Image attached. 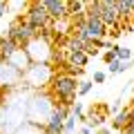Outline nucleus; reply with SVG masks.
Returning <instances> with one entry per match:
<instances>
[{
  "instance_id": "3",
  "label": "nucleus",
  "mask_w": 134,
  "mask_h": 134,
  "mask_svg": "<svg viewBox=\"0 0 134 134\" xmlns=\"http://www.w3.org/2000/svg\"><path fill=\"white\" fill-rule=\"evenodd\" d=\"M25 52H27L29 60L31 63H40V65H49V60L54 58V49L49 45V40L45 36H34L27 45H25Z\"/></svg>"
},
{
  "instance_id": "17",
  "label": "nucleus",
  "mask_w": 134,
  "mask_h": 134,
  "mask_svg": "<svg viewBox=\"0 0 134 134\" xmlns=\"http://www.w3.org/2000/svg\"><path fill=\"white\" fill-rule=\"evenodd\" d=\"M127 67H130V63H121V60H114L112 65H107V74H112V76H114V74H123L125 69H127Z\"/></svg>"
},
{
  "instance_id": "15",
  "label": "nucleus",
  "mask_w": 134,
  "mask_h": 134,
  "mask_svg": "<svg viewBox=\"0 0 134 134\" xmlns=\"http://www.w3.org/2000/svg\"><path fill=\"white\" fill-rule=\"evenodd\" d=\"M90 47L87 43H83L81 38H76V36H69L65 43V52H85V49Z\"/></svg>"
},
{
  "instance_id": "22",
  "label": "nucleus",
  "mask_w": 134,
  "mask_h": 134,
  "mask_svg": "<svg viewBox=\"0 0 134 134\" xmlns=\"http://www.w3.org/2000/svg\"><path fill=\"white\" fill-rule=\"evenodd\" d=\"M107 81V72H94V83H105Z\"/></svg>"
},
{
  "instance_id": "10",
  "label": "nucleus",
  "mask_w": 134,
  "mask_h": 134,
  "mask_svg": "<svg viewBox=\"0 0 134 134\" xmlns=\"http://www.w3.org/2000/svg\"><path fill=\"white\" fill-rule=\"evenodd\" d=\"M7 63H9L14 69H18L23 76H25V72H27L29 67H31V60H29V56H27V52H25V49H18V52H16Z\"/></svg>"
},
{
  "instance_id": "6",
  "label": "nucleus",
  "mask_w": 134,
  "mask_h": 134,
  "mask_svg": "<svg viewBox=\"0 0 134 134\" xmlns=\"http://www.w3.org/2000/svg\"><path fill=\"white\" fill-rule=\"evenodd\" d=\"M34 36H38V34L34 31V29L29 27V25L25 23L23 18L14 20V23L9 25V29H7V38H9V40H14V43L18 45L20 49H25V45H27L29 40L34 38Z\"/></svg>"
},
{
  "instance_id": "7",
  "label": "nucleus",
  "mask_w": 134,
  "mask_h": 134,
  "mask_svg": "<svg viewBox=\"0 0 134 134\" xmlns=\"http://www.w3.org/2000/svg\"><path fill=\"white\" fill-rule=\"evenodd\" d=\"M43 7L47 9L52 20H65L69 16V2L67 0H43Z\"/></svg>"
},
{
  "instance_id": "14",
  "label": "nucleus",
  "mask_w": 134,
  "mask_h": 134,
  "mask_svg": "<svg viewBox=\"0 0 134 134\" xmlns=\"http://www.w3.org/2000/svg\"><path fill=\"white\" fill-rule=\"evenodd\" d=\"M14 134H45L43 132V125H36V123H23L14 130Z\"/></svg>"
},
{
  "instance_id": "18",
  "label": "nucleus",
  "mask_w": 134,
  "mask_h": 134,
  "mask_svg": "<svg viewBox=\"0 0 134 134\" xmlns=\"http://www.w3.org/2000/svg\"><path fill=\"white\" fill-rule=\"evenodd\" d=\"M69 114L76 121H85V107H83V103H74V105L69 107Z\"/></svg>"
},
{
  "instance_id": "24",
  "label": "nucleus",
  "mask_w": 134,
  "mask_h": 134,
  "mask_svg": "<svg viewBox=\"0 0 134 134\" xmlns=\"http://www.w3.org/2000/svg\"><path fill=\"white\" fill-rule=\"evenodd\" d=\"M85 52H87V56H90V58H92V56H98V49H96L94 45H90V47H87Z\"/></svg>"
},
{
  "instance_id": "20",
  "label": "nucleus",
  "mask_w": 134,
  "mask_h": 134,
  "mask_svg": "<svg viewBox=\"0 0 134 134\" xmlns=\"http://www.w3.org/2000/svg\"><path fill=\"white\" fill-rule=\"evenodd\" d=\"M74 130H76V119L69 114V116H67V121H65V134H72Z\"/></svg>"
},
{
  "instance_id": "11",
  "label": "nucleus",
  "mask_w": 134,
  "mask_h": 134,
  "mask_svg": "<svg viewBox=\"0 0 134 134\" xmlns=\"http://www.w3.org/2000/svg\"><path fill=\"white\" fill-rule=\"evenodd\" d=\"M67 63L74 69H83L90 63V56H87V52H67Z\"/></svg>"
},
{
  "instance_id": "13",
  "label": "nucleus",
  "mask_w": 134,
  "mask_h": 134,
  "mask_svg": "<svg viewBox=\"0 0 134 134\" xmlns=\"http://www.w3.org/2000/svg\"><path fill=\"white\" fill-rule=\"evenodd\" d=\"M130 121H132L130 107H123V110H121L119 114H114V119H112V127H114V130H125Z\"/></svg>"
},
{
  "instance_id": "19",
  "label": "nucleus",
  "mask_w": 134,
  "mask_h": 134,
  "mask_svg": "<svg viewBox=\"0 0 134 134\" xmlns=\"http://www.w3.org/2000/svg\"><path fill=\"white\" fill-rule=\"evenodd\" d=\"M92 85H94V81H81L78 83V96H87L92 92Z\"/></svg>"
},
{
  "instance_id": "2",
  "label": "nucleus",
  "mask_w": 134,
  "mask_h": 134,
  "mask_svg": "<svg viewBox=\"0 0 134 134\" xmlns=\"http://www.w3.org/2000/svg\"><path fill=\"white\" fill-rule=\"evenodd\" d=\"M54 69L52 65H40V63H31V67H29L27 72H25L23 76V83L29 87H34V90H43V87L52 85L54 81Z\"/></svg>"
},
{
  "instance_id": "28",
  "label": "nucleus",
  "mask_w": 134,
  "mask_h": 134,
  "mask_svg": "<svg viewBox=\"0 0 134 134\" xmlns=\"http://www.w3.org/2000/svg\"><path fill=\"white\" fill-rule=\"evenodd\" d=\"M130 114H132V119H134V105H130Z\"/></svg>"
},
{
  "instance_id": "8",
  "label": "nucleus",
  "mask_w": 134,
  "mask_h": 134,
  "mask_svg": "<svg viewBox=\"0 0 134 134\" xmlns=\"http://www.w3.org/2000/svg\"><path fill=\"white\" fill-rule=\"evenodd\" d=\"M103 2V11H100V20H103V25L105 27H116V23H119V11H116V2L114 0H100Z\"/></svg>"
},
{
  "instance_id": "1",
  "label": "nucleus",
  "mask_w": 134,
  "mask_h": 134,
  "mask_svg": "<svg viewBox=\"0 0 134 134\" xmlns=\"http://www.w3.org/2000/svg\"><path fill=\"white\" fill-rule=\"evenodd\" d=\"M78 83L81 81H76V76H72V74H56L49 87H52L54 98L60 100V105L72 107L74 105L72 100L76 98V94H78Z\"/></svg>"
},
{
  "instance_id": "27",
  "label": "nucleus",
  "mask_w": 134,
  "mask_h": 134,
  "mask_svg": "<svg viewBox=\"0 0 134 134\" xmlns=\"http://www.w3.org/2000/svg\"><path fill=\"white\" fill-rule=\"evenodd\" d=\"M96 134H110V127H105V125H103V127H98V132Z\"/></svg>"
},
{
  "instance_id": "4",
  "label": "nucleus",
  "mask_w": 134,
  "mask_h": 134,
  "mask_svg": "<svg viewBox=\"0 0 134 134\" xmlns=\"http://www.w3.org/2000/svg\"><path fill=\"white\" fill-rule=\"evenodd\" d=\"M25 23L36 34H40L43 29H54V20L49 18V14L43 7V2H31L27 7V11H25Z\"/></svg>"
},
{
  "instance_id": "21",
  "label": "nucleus",
  "mask_w": 134,
  "mask_h": 134,
  "mask_svg": "<svg viewBox=\"0 0 134 134\" xmlns=\"http://www.w3.org/2000/svg\"><path fill=\"white\" fill-rule=\"evenodd\" d=\"M103 60H105V65H112L114 60H119V58H116V54H114V49H107V52L103 54Z\"/></svg>"
},
{
  "instance_id": "26",
  "label": "nucleus",
  "mask_w": 134,
  "mask_h": 134,
  "mask_svg": "<svg viewBox=\"0 0 134 134\" xmlns=\"http://www.w3.org/2000/svg\"><path fill=\"white\" fill-rule=\"evenodd\" d=\"M78 134H92V127H90V125H83V127H81V132H78Z\"/></svg>"
},
{
  "instance_id": "12",
  "label": "nucleus",
  "mask_w": 134,
  "mask_h": 134,
  "mask_svg": "<svg viewBox=\"0 0 134 134\" xmlns=\"http://www.w3.org/2000/svg\"><path fill=\"white\" fill-rule=\"evenodd\" d=\"M18 49H20V47L14 43V40H9L7 36H2V38H0V58H2V60H9V58L14 56Z\"/></svg>"
},
{
  "instance_id": "23",
  "label": "nucleus",
  "mask_w": 134,
  "mask_h": 134,
  "mask_svg": "<svg viewBox=\"0 0 134 134\" xmlns=\"http://www.w3.org/2000/svg\"><path fill=\"white\" fill-rule=\"evenodd\" d=\"M5 14H9V7H7V2L0 0V18H5Z\"/></svg>"
},
{
  "instance_id": "9",
  "label": "nucleus",
  "mask_w": 134,
  "mask_h": 134,
  "mask_svg": "<svg viewBox=\"0 0 134 134\" xmlns=\"http://www.w3.org/2000/svg\"><path fill=\"white\" fill-rule=\"evenodd\" d=\"M85 25H87V29H90V34H92V40L105 38L107 27L103 25V20H100V18H94V16H85Z\"/></svg>"
},
{
  "instance_id": "29",
  "label": "nucleus",
  "mask_w": 134,
  "mask_h": 134,
  "mask_svg": "<svg viewBox=\"0 0 134 134\" xmlns=\"http://www.w3.org/2000/svg\"><path fill=\"white\" fill-rule=\"evenodd\" d=\"M130 105H134V98H132V100H130Z\"/></svg>"
},
{
  "instance_id": "16",
  "label": "nucleus",
  "mask_w": 134,
  "mask_h": 134,
  "mask_svg": "<svg viewBox=\"0 0 134 134\" xmlns=\"http://www.w3.org/2000/svg\"><path fill=\"white\" fill-rule=\"evenodd\" d=\"M114 54H116V58H119L121 63H130L132 60V49L130 47H125V45H114Z\"/></svg>"
},
{
  "instance_id": "5",
  "label": "nucleus",
  "mask_w": 134,
  "mask_h": 134,
  "mask_svg": "<svg viewBox=\"0 0 134 134\" xmlns=\"http://www.w3.org/2000/svg\"><path fill=\"white\" fill-rule=\"evenodd\" d=\"M27 110H29V123L40 125V121H43V125H45V123H47V119H49V114H52V110H54V105L49 103L47 96L36 94L31 100H29Z\"/></svg>"
},
{
  "instance_id": "25",
  "label": "nucleus",
  "mask_w": 134,
  "mask_h": 134,
  "mask_svg": "<svg viewBox=\"0 0 134 134\" xmlns=\"http://www.w3.org/2000/svg\"><path fill=\"white\" fill-rule=\"evenodd\" d=\"M123 134H134V119H132V121L127 123V127L123 130Z\"/></svg>"
}]
</instances>
